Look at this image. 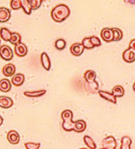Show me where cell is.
<instances>
[{"instance_id":"ffe728a7","label":"cell","mask_w":135,"mask_h":149,"mask_svg":"<svg viewBox=\"0 0 135 149\" xmlns=\"http://www.w3.org/2000/svg\"><path fill=\"white\" fill-rule=\"evenodd\" d=\"M124 89L121 86H117L113 88L112 94L116 97H121L124 95Z\"/></svg>"},{"instance_id":"7c38bea8","label":"cell","mask_w":135,"mask_h":149,"mask_svg":"<svg viewBox=\"0 0 135 149\" xmlns=\"http://www.w3.org/2000/svg\"><path fill=\"white\" fill-rule=\"evenodd\" d=\"M98 93L100 96L103 99L106 100L108 101L116 104L117 102L116 97L112 95V93L103 91H98Z\"/></svg>"},{"instance_id":"5b68a950","label":"cell","mask_w":135,"mask_h":149,"mask_svg":"<svg viewBox=\"0 0 135 149\" xmlns=\"http://www.w3.org/2000/svg\"><path fill=\"white\" fill-rule=\"evenodd\" d=\"M14 51L17 55L20 57H22L27 54L28 50L25 45L21 42L15 45Z\"/></svg>"},{"instance_id":"277c9868","label":"cell","mask_w":135,"mask_h":149,"mask_svg":"<svg viewBox=\"0 0 135 149\" xmlns=\"http://www.w3.org/2000/svg\"><path fill=\"white\" fill-rule=\"evenodd\" d=\"M102 145L103 148L116 149L117 146L116 141L113 136H108L103 140Z\"/></svg>"},{"instance_id":"7402d4cb","label":"cell","mask_w":135,"mask_h":149,"mask_svg":"<svg viewBox=\"0 0 135 149\" xmlns=\"http://www.w3.org/2000/svg\"><path fill=\"white\" fill-rule=\"evenodd\" d=\"M21 7L26 14L30 15L31 13L32 9L30 5L29 0H22L21 1Z\"/></svg>"},{"instance_id":"d4e9b609","label":"cell","mask_w":135,"mask_h":149,"mask_svg":"<svg viewBox=\"0 0 135 149\" xmlns=\"http://www.w3.org/2000/svg\"><path fill=\"white\" fill-rule=\"evenodd\" d=\"M84 141L88 147L91 149H96V144L91 138L88 136H85L84 137Z\"/></svg>"},{"instance_id":"4dcf8cb0","label":"cell","mask_w":135,"mask_h":149,"mask_svg":"<svg viewBox=\"0 0 135 149\" xmlns=\"http://www.w3.org/2000/svg\"><path fill=\"white\" fill-rule=\"evenodd\" d=\"M90 40L92 44L94 45V47H98L101 45V40L97 37L94 36L91 37L90 38Z\"/></svg>"},{"instance_id":"ba28073f","label":"cell","mask_w":135,"mask_h":149,"mask_svg":"<svg viewBox=\"0 0 135 149\" xmlns=\"http://www.w3.org/2000/svg\"><path fill=\"white\" fill-rule=\"evenodd\" d=\"M102 38L106 42H110L113 39V34L112 29L105 28L102 30L101 33Z\"/></svg>"},{"instance_id":"e0dca14e","label":"cell","mask_w":135,"mask_h":149,"mask_svg":"<svg viewBox=\"0 0 135 149\" xmlns=\"http://www.w3.org/2000/svg\"><path fill=\"white\" fill-rule=\"evenodd\" d=\"M121 149H130L132 140L129 136H124L121 141Z\"/></svg>"},{"instance_id":"30bf717a","label":"cell","mask_w":135,"mask_h":149,"mask_svg":"<svg viewBox=\"0 0 135 149\" xmlns=\"http://www.w3.org/2000/svg\"><path fill=\"white\" fill-rule=\"evenodd\" d=\"M11 17V12L8 9L0 8V22L5 23L8 21Z\"/></svg>"},{"instance_id":"3957f363","label":"cell","mask_w":135,"mask_h":149,"mask_svg":"<svg viewBox=\"0 0 135 149\" xmlns=\"http://www.w3.org/2000/svg\"><path fill=\"white\" fill-rule=\"evenodd\" d=\"M0 56L4 60L10 61L13 58V51L8 46L3 45L0 47Z\"/></svg>"},{"instance_id":"cb8c5ba5","label":"cell","mask_w":135,"mask_h":149,"mask_svg":"<svg viewBox=\"0 0 135 149\" xmlns=\"http://www.w3.org/2000/svg\"><path fill=\"white\" fill-rule=\"evenodd\" d=\"M111 29L113 34V39L112 41H117L121 40L123 36L122 31L120 29L117 28H112Z\"/></svg>"},{"instance_id":"9a60e30c","label":"cell","mask_w":135,"mask_h":149,"mask_svg":"<svg viewBox=\"0 0 135 149\" xmlns=\"http://www.w3.org/2000/svg\"><path fill=\"white\" fill-rule=\"evenodd\" d=\"M11 84L8 79H3L0 81V91L4 93L8 92L11 89Z\"/></svg>"},{"instance_id":"4316f807","label":"cell","mask_w":135,"mask_h":149,"mask_svg":"<svg viewBox=\"0 0 135 149\" xmlns=\"http://www.w3.org/2000/svg\"><path fill=\"white\" fill-rule=\"evenodd\" d=\"M82 45L84 48L87 49H93L94 47L91 42L90 38H84L82 41Z\"/></svg>"},{"instance_id":"8d00e7d4","label":"cell","mask_w":135,"mask_h":149,"mask_svg":"<svg viewBox=\"0 0 135 149\" xmlns=\"http://www.w3.org/2000/svg\"><path fill=\"white\" fill-rule=\"evenodd\" d=\"M0 44H1V40H0Z\"/></svg>"},{"instance_id":"44dd1931","label":"cell","mask_w":135,"mask_h":149,"mask_svg":"<svg viewBox=\"0 0 135 149\" xmlns=\"http://www.w3.org/2000/svg\"><path fill=\"white\" fill-rule=\"evenodd\" d=\"M46 90H43L32 92H25L24 95L29 97H39L43 96L46 93Z\"/></svg>"},{"instance_id":"484cf974","label":"cell","mask_w":135,"mask_h":149,"mask_svg":"<svg viewBox=\"0 0 135 149\" xmlns=\"http://www.w3.org/2000/svg\"><path fill=\"white\" fill-rule=\"evenodd\" d=\"M66 43L63 39H59L56 41L55 46L57 49L59 50H63L66 47Z\"/></svg>"},{"instance_id":"8992f818","label":"cell","mask_w":135,"mask_h":149,"mask_svg":"<svg viewBox=\"0 0 135 149\" xmlns=\"http://www.w3.org/2000/svg\"><path fill=\"white\" fill-rule=\"evenodd\" d=\"M7 139L11 144H18L20 142V135L15 131H10L7 134Z\"/></svg>"},{"instance_id":"5bb4252c","label":"cell","mask_w":135,"mask_h":149,"mask_svg":"<svg viewBox=\"0 0 135 149\" xmlns=\"http://www.w3.org/2000/svg\"><path fill=\"white\" fill-rule=\"evenodd\" d=\"M25 81L24 76L22 74H17L15 75L12 79V82L16 87L21 86Z\"/></svg>"},{"instance_id":"d6a6232c","label":"cell","mask_w":135,"mask_h":149,"mask_svg":"<svg viewBox=\"0 0 135 149\" xmlns=\"http://www.w3.org/2000/svg\"><path fill=\"white\" fill-rule=\"evenodd\" d=\"M3 119L1 116H0V126L3 124Z\"/></svg>"},{"instance_id":"83f0119b","label":"cell","mask_w":135,"mask_h":149,"mask_svg":"<svg viewBox=\"0 0 135 149\" xmlns=\"http://www.w3.org/2000/svg\"><path fill=\"white\" fill-rule=\"evenodd\" d=\"M30 5L32 10H35L39 8L41 5L42 1L41 0H29Z\"/></svg>"},{"instance_id":"f546056e","label":"cell","mask_w":135,"mask_h":149,"mask_svg":"<svg viewBox=\"0 0 135 149\" xmlns=\"http://www.w3.org/2000/svg\"><path fill=\"white\" fill-rule=\"evenodd\" d=\"M11 8L13 10H17L21 8V1L13 0L11 2Z\"/></svg>"},{"instance_id":"836d02e7","label":"cell","mask_w":135,"mask_h":149,"mask_svg":"<svg viewBox=\"0 0 135 149\" xmlns=\"http://www.w3.org/2000/svg\"><path fill=\"white\" fill-rule=\"evenodd\" d=\"M133 88L134 91L135 92V83L134 84L133 86Z\"/></svg>"},{"instance_id":"7a4b0ae2","label":"cell","mask_w":135,"mask_h":149,"mask_svg":"<svg viewBox=\"0 0 135 149\" xmlns=\"http://www.w3.org/2000/svg\"><path fill=\"white\" fill-rule=\"evenodd\" d=\"M70 13V10L67 6L60 4L56 6L52 10L51 16L54 21L60 22L67 18Z\"/></svg>"},{"instance_id":"8fae6325","label":"cell","mask_w":135,"mask_h":149,"mask_svg":"<svg viewBox=\"0 0 135 149\" xmlns=\"http://www.w3.org/2000/svg\"><path fill=\"white\" fill-rule=\"evenodd\" d=\"M16 68L14 65L11 63L6 65L3 67V74L6 77H11L13 75L15 72Z\"/></svg>"},{"instance_id":"603a6c76","label":"cell","mask_w":135,"mask_h":149,"mask_svg":"<svg viewBox=\"0 0 135 149\" xmlns=\"http://www.w3.org/2000/svg\"><path fill=\"white\" fill-rule=\"evenodd\" d=\"M21 41V36L19 33L16 32H13L12 33L9 42L12 44L16 45L18 44Z\"/></svg>"},{"instance_id":"9c48e42d","label":"cell","mask_w":135,"mask_h":149,"mask_svg":"<svg viewBox=\"0 0 135 149\" xmlns=\"http://www.w3.org/2000/svg\"><path fill=\"white\" fill-rule=\"evenodd\" d=\"M13 101L11 98L6 96H0V107L8 109L12 107Z\"/></svg>"},{"instance_id":"d6986e66","label":"cell","mask_w":135,"mask_h":149,"mask_svg":"<svg viewBox=\"0 0 135 149\" xmlns=\"http://www.w3.org/2000/svg\"><path fill=\"white\" fill-rule=\"evenodd\" d=\"M12 33L6 28H2L0 30V36L4 41H9Z\"/></svg>"},{"instance_id":"4fadbf2b","label":"cell","mask_w":135,"mask_h":149,"mask_svg":"<svg viewBox=\"0 0 135 149\" xmlns=\"http://www.w3.org/2000/svg\"><path fill=\"white\" fill-rule=\"evenodd\" d=\"M84 47L83 45L80 43H75L71 47V53L74 56L81 55L84 51Z\"/></svg>"},{"instance_id":"e575fe53","label":"cell","mask_w":135,"mask_h":149,"mask_svg":"<svg viewBox=\"0 0 135 149\" xmlns=\"http://www.w3.org/2000/svg\"><path fill=\"white\" fill-rule=\"evenodd\" d=\"M79 149H87L86 148H80Z\"/></svg>"},{"instance_id":"52a82bcc","label":"cell","mask_w":135,"mask_h":149,"mask_svg":"<svg viewBox=\"0 0 135 149\" xmlns=\"http://www.w3.org/2000/svg\"><path fill=\"white\" fill-rule=\"evenodd\" d=\"M123 58L124 60L126 62H133L135 60V50L129 48L124 52Z\"/></svg>"},{"instance_id":"ac0fdd59","label":"cell","mask_w":135,"mask_h":149,"mask_svg":"<svg viewBox=\"0 0 135 149\" xmlns=\"http://www.w3.org/2000/svg\"><path fill=\"white\" fill-rule=\"evenodd\" d=\"M85 78L88 83H91L95 81L96 78V74L95 72L92 70H89L85 73Z\"/></svg>"},{"instance_id":"f1b7e54d","label":"cell","mask_w":135,"mask_h":149,"mask_svg":"<svg viewBox=\"0 0 135 149\" xmlns=\"http://www.w3.org/2000/svg\"><path fill=\"white\" fill-rule=\"evenodd\" d=\"M26 149H39L40 146V143H27L25 144Z\"/></svg>"},{"instance_id":"1f68e13d","label":"cell","mask_w":135,"mask_h":149,"mask_svg":"<svg viewBox=\"0 0 135 149\" xmlns=\"http://www.w3.org/2000/svg\"><path fill=\"white\" fill-rule=\"evenodd\" d=\"M130 48L135 50V39L132 40L130 44Z\"/></svg>"},{"instance_id":"2e32d148","label":"cell","mask_w":135,"mask_h":149,"mask_svg":"<svg viewBox=\"0 0 135 149\" xmlns=\"http://www.w3.org/2000/svg\"><path fill=\"white\" fill-rule=\"evenodd\" d=\"M41 60L43 67L47 70H49L51 68L50 59L47 54L44 52L41 55Z\"/></svg>"},{"instance_id":"d590c367","label":"cell","mask_w":135,"mask_h":149,"mask_svg":"<svg viewBox=\"0 0 135 149\" xmlns=\"http://www.w3.org/2000/svg\"><path fill=\"white\" fill-rule=\"evenodd\" d=\"M105 149V148H102V149Z\"/></svg>"},{"instance_id":"6da1fadb","label":"cell","mask_w":135,"mask_h":149,"mask_svg":"<svg viewBox=\"0 0 135 149\" xmlns=\"http://www.w3.org/2000/svg\"><path fill=\"white\" fill-rule=\"evenodd\" d=\"M63 123V128L65 130L70 131L74 130L77 132H84L86 128V124L83 120H79L74 122L72 120L73 113L69 110H66L62 113Z\"/></svg>"}]
</instances>
